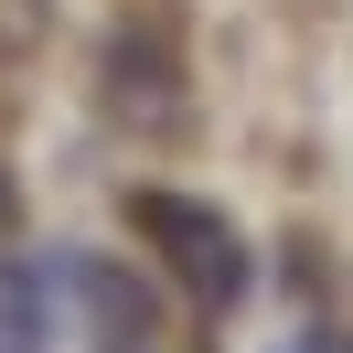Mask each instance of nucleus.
Returning a JSON list of instances; mask_svg holds the SVG:
<instances>
[{"mask_svg": "<svg viewBox=\"0 0 353 353\" xmlns=\"http://www.w3.org/2000/svg\"><path fill=\"white\" fill-rule=\"evenodd\" d=\"M0 353H54V268L0 257Z\"/></svg>", "mask_w": 353, "mask_h": 353, "instance_id": "obj_3", "label": "nucleus"}, {"mask_svg": "<svg viewBox=\"0 0 353 353\" xmlns=\"http://www.w3.org/2000/svg\"><path fill=\"white\" fill-rule=\"evenodd\" d=\"M129 225L161 246V268H172L182 289H193L203 310H236L246 300V236L225 225V203H193V193H129Z\"/></svg>", "mask_w": 353, "mask_h": 353, "instance_id": "obj_1", "label": "nucleus"}, {"mask_svg": "<svg viewBox=\"0 0 353 353\" xmlns=\"http://www.w3.org/2000/svg\"><path fill=\"white\" fill-rule=\"evenodd\" d=\"M54 300L86 321V343H108V353H150L161 343V300H150V279H139L129 257H97V246H65L54 257Z\"/></svg>", "mask_w": 353, "mask_h": 353, "instance_id": "obj_2", "label": "nucleus"}, {"mask_svg": "<svg viewBox=\"0 0 353 353\" xmlns=\"http://www.w3.org/2000/svg\"><path fill=\"white\" fill-rule=\"evenodd\" d=\"M289 353H353V332H300Z\"/></svg>", "mask_w": 353, "mask_h": 353, "instance_id": "obj_4", "label": "nucleus"}]
</instances>
